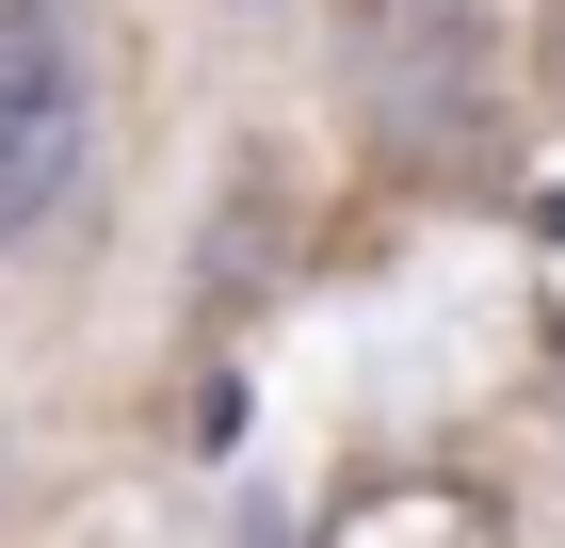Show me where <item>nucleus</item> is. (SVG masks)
Segmentation results:
<instances>
[{"mask_svg": "<svg viewBox=\"0 0 565 548\" xmlns=\"http://www.w3.org/2000/svg\"><path fill=\"white\" fill-rule=\"evenodd\" d=\"M97 178V49L82 0H0V258H33Z\"/></svg>", "mask_w": 565, "mask_h": 548, "instance_id": "nucleus-1", "label": "nucleus"}, {"mask_svg": "<svg viewBox=\"0 0 565 548\" xmlns=\"http://www.w3.org/2000/svg\"><path fill=\"white\" fill-rule=\"evenodd\" d=\"M340 82L388 162H469L484 146V33L469 0H340Z\"/></svg>", "mask_w": 565, "mask_h": 548, "instance_id": "nucleus-2", "label": "nucleus"}, {"mask_svg": "<svg viewBox=\"0 0 565 548\" xmlns=\"http://www.w3.org/2000/svg\"><path fill=\"white\" fill-rule=\"evenodd\" d=\"M323 548H501V501L452 468H388V484H340Z\"/></svg>", "mask_w": 565, "mask_h": 548, "instance_id": "nucleus-3", "label": "nucleus"}]
</instances>
